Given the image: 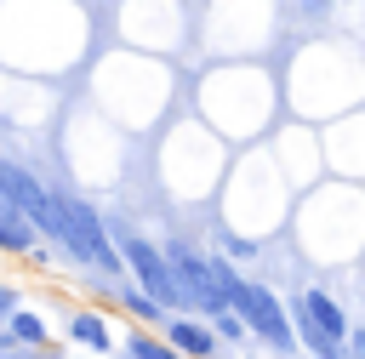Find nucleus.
I'll list each match as a JSON object with an SVG mask.
<instances>
[{
	"instance_id": "12",
	"label": "nucleus",
	"mask_w": 365,
	"mask_h": 359,
	"mask_svg": "<svg viewBox=\"0 0 365 359\" xmlns=\"http://www.w3.org/2000/svg\"><path fill=\"white\" fill-rule=\"evenodd\" d=\"M17 308H23L17 285H0V325H11V319H17Z\"/></svg>"
},
{
	"instance_id": "8",
	"label": "nucleus",
	"mask_w": 365,
	"mask_h": 359,
	"mask_svg": "<svg viewBox=\"0 0 365 359\" xmlns=\"http://www.w3.org/2000/svg\"><path fill=\"white\" fill-rule=\"evenodd\" d=\"M0 251H34V222L23 211L0 217Z\"/></svg>"
},
{
	"instance_id": "14",
	"label": "nucleus",
	"mask_w": 365,
	"mask_h": 359,
	"mask_svg": "<svg viewBox=\"0 0 365 359\" xmlns=\"http://www.w3.org/2000/svg\"><path fill=\"white\" fill-rule=\"evenodd\" d=\"M348 359H365V325L348 331Z\"/></svg>"
},
{
	"instance_id": "5",
	"label": "nucleus",
	"mask_w": 365,
	"mask_h": 359,
	"mask_svg": "<svg viewBox=\"0 0 365 359\" xmlns=\"http://www.w3.org/2000/svg\"><path fill=\"white\" fill-rule=\"evenodd\" d=\"M0 188L23 205V217L34 222V228H46L51 239H63V194H51L34 171H23V165H0Z\"/></svg>"
},
{
	"instance_id": "2",
	"label": "nucleus",
	"mask_w": 365,
	"mask_h": 359,
	"mask_svg": "<svg viewBox=\"0 0 365 359\" xmlns=\"http://www.w3.org/2000/svg\"><path fill=\"white\" fill-rule=\"evenodd\" d=\"M63 245H68V256L74 262H86L91 274H120L125 268V256H120V245H114V234L103 228V217L86 205V199H68L63 194Z\"/></svg>"
},
{
	"instance_id": "6",
	"label": "nucleus",
	"mask_w": 365,
	"mask_h": 359,
	"mask_svg": "<svg viewBox=\"0 0 365 359\" xmlns=\"http://www.w3.org/2000/svg\"><path fill=\"white\" fill-rule=\"evenodd\" d=\"M165 342L182 359H217V331L200 325V319H165Z\"/></svg>"
},
{
	"instance_id": "9",
	"label": "nucleus",
	"mask_w": 365,
	"mask_h": 359,
	"mask_svg": "<svg viewBox=\"0 0 365 359\" xmlns=\"http://www.w3.org/2000/svg\"><path fill=\"white\" fill-rule=\"evenodd\" d=\"M11 336H17L23 348H51V331H46V319H40V313H29V308H17V319H11Z\"/></svg>"
},
{
	"instance_id": "4",
	"label": "nucleus",
	"mask_w": 365,
	"mask_h": 359,
	"mask_svg": "<svg viewBox=\"0 0 365 359\" xmlns=\"http://www.w3.org/2000/svg\"><path fill=\"white\" fill-rule=\"evenodd\" d=\"M114 245H120V256H125V268L137 274V285L165 308V302H182V291H177V274H171V256L165 251H154L137 228H120L114 234Z\"/></svg>"
},
{
	"instance_id": "11",
	"label": "nucleus",
	"mask_w": 365,
	"mask_h": 359,
	"mask_svg": "<svg viewBox=\"0 0 365 359\" xmlns=\"http://www.w3.org/2000/svg\"><path fill=\"white\" fill-rule=\"evenodd\" d=\"M120 302L131 308V319H143V325H154L160 319V302L148 296V291H137V285H120Z\"/></svg>"
},
{
	"instance_id": "10",
	"label": "nucleus",
	"mask_w": 365,
	"mask_h": 359,
	"mask_svg": "<svg viewBox=\"0 0 365 359\" xmlns=\"http://www.w3.org/2000/svg\"><path fill=\"white\" fill-rule=\"evenodd\" d=\"M125 353H131V359H182L165 336H148V331H131V336H125Z\"/></svg>"
},
{
	"instance_id": "7",
	"label": "nucleus",
	"mask_w": 365,
	"mask_h": 359,
	"mask_svg": "<svg viewBox=\"0 0 365 359\" xmlns=\"http://www.w3.org/2000/svg\"><path fill=\"white\" fill-rule=\"evenodd\" d=\"M68 336H74L80 348H91V353H108V348H114V331H108V319H103L97 308H74Z\"/></svg>"
},
{
	"instance_id": "13",
	"label": "nucleus",
	"mask_w": 365,
	"mask_h": 359,
	"mask_svg": "<svg viewBox=\"0 0 365 359\" xmlns=\"http://www.w3.org/2000/svg\"><path fill=\"white\" fill-rule=\"evenodd\" d=\"M0 359H23V342H17V336H11V325H6V331H0Z\"/></svg>"
},
{
	"instance_id": "15",
	"label": "nucleus",
	"mask_w": 365,
	"mask_h": 359,
	"mask_svg": "<svg viewBox=\"0 0 365 359\" xmlns=\"http://www.w3.org/2000/svg\"><path fill=\"white\" fill-rule=\"evenodd\" d=\"M74 359H103V353H74Z\"/></svg>"
},
{
	"instance_id": "1",
	"label": "nucleus",
	"mask_w": 365,
	"mask_h": 359,
	"mask_svg": "<svg viewBox=\"0 0 365 359\" xmlns=\"http://www.w3.org/2000/svg\"><path fill=\"white\" fill-rule=\"evenodd\" d=\"M211 262V279H217V291L228 296V308L245 319V331L251 336H262L279 359H291L302 342H297V325H291V308H279V296L268 291V285H251V279H240V268L234 262H222V256H205Z\"/></svg>"
},
{
	"instance_id": "3",
	"label": "nucleus",
	"mask_w": 365,
	"mask_h": 359,
	"mask_svg": "<svg viewBox=\"0 0 365 359\" xmlns=\"http://www.w3.org/2000/svg\"><path fill=\"white\" fill-rule=\"evenodd\" d=\"M291 325H297V342L314 353V359H348V319L342 308L325 296V291H302L291 302Z\"/></svg>"
}]
</instances>
